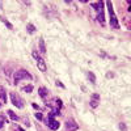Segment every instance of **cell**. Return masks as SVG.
Wrapping results in <instances>:
<instances>
[{"instance_id": "cell-1", "label": "cell", "mask_w": 131, "mask_h": 131, "mask_svg": "<svg viewBox=\"0 0 131 131\" xmlns=\"http://www.w3.org/2000/svg\"><path fill=\"white\" fill-rule=\"evenodd\" d=\"M105 4L108 5V11H109L110 25L114 28V29H118V28H119V24H118V18H117L116 13H114V9H113V3H111V1H106Z\"/></svg>"}, {"instance_id": "cell-2", "label": "cell", "mask_w": 131, "mask_h": 131, "mask_svg": "<svg viewBox=\"0 0 131 131\" xmlns=\"http://www.w3.org/2000/svg\"><path fill=\"white\" fill-rule=\"evenodd\" d=\"M31 80V75L28 71H25V69H20V71H17L15 73V84H17L20 80Z\"/></svg>"}, {"instance_id": "cell-3", "label": "cell", "mask_w": 131, "mask_h": 131, "mask_svg": "<svg viewBox=\"0 0 131 131\" xmlns=\"http://www.w3.org/2000/svg\"><path fill=\"white\" fill-rule=\"evenodd\" d=\"M47 126H49V129H50V130H53V131L58 130V129H59V126H60V123L58 122V121L54 119V116H53L51 113L49 114V119H47Z\"/></svg>"}, {"instance_id": "cell-4", "label": "cell", "mask_w": 131, "mask_h": 131, "mask_svg": "<svg viewBox=\"0 0 131 131\" xmlns=\"http://www.w3.org/2000/svg\"><path fill=\"white\" fill-rule=\"evenodd\" d=\"M11 100H12V104H13L15 106H17L18 109L24 108V102H22V100L16 93H11Z\"/></svg>"}, {"instance_id": "cell-5", "label": "cell", "mask_w": 131, "mask_h": 131, "mask_svg": "<svg viewBox=\"0 0 131 131\" xmlns=\"http://www.w3.org/2000/svg\"><path fill=\"white\" fill-rule=\"evenodd\" d=\"M79 129V124H76V122L73 119H67L66 121V130L67 131H76Z\"/></svg>"}, {"instance_id": "cell-6", "label": "cell", "mask_w": 131, "mask_h": 131, "mask_svg": "<svg viewBox=\"0 0 131 131\" xmlns=\"http://www.w3.org/2000/svg\"><path fill=\"white\" fill-rule=\"evenodd\" d=\"M89 104H91V106L93 108H97L98 106V104H100V94L98 93H93L91 96V102H89Z\"/></svg>"}, {"instance_id": "cell-7", "label": "cell", "mask_w": 131, "mask_h": 131, "mask_svg": "<svg viewBox=\"0 0 131 131\" xmlns=\"http://www.w3.org/2000/svg\"><path fill=\"white\" fill-rule=\"evenodd\" d=\"M37 66H38V69L39 71H42V72H46L47 71V66H46V63H45V60L43 59H37Z\"/></svg>"}, {"instance_id": "cell-8", "label": "cell", "mask_w": 131, "mask_h": 131, "mask_svg": "<svg viewBox=\"0 0 131 131\" xmlns=\"http://www.w3.org/2000/svg\"><path fill=\"white\" fill-rule=\"evenodd\" d=\"M97 21L100 22L101 25H104V24H105V17H104V11H102V9H100V11H98V15H97Z\"/></svg>"}, {"instance_id": "cell-9", "label": "cell", "mask_w": 131, "mask_h": 131, "mask_svg": "<svg viewBox=\"0 0 131 131\" xmlns=\"http://www.w3.org/2000/svg\"><path fill=\"white\" fill-rule=\"evenodd\" d=\"M0 98L3 102H7V93H5V88L0 85Z\"/></svg>"}, {"instance_id": "cell-10", "label": "cell", "mask_w": 131, "mask_h": 131, "mask_svg": "<svg viewBox=\"0 0 131 131\" xmlns=\"http://www.w3.org/2000/svg\"><path fill=\"white\" fill-rule=\"evenodd\" d=\"M91 5L93 7L94 9H97V11H100L102 9V5H104V3L102 1H97V3H91Z\"/></svg>"}, {"instance_id": "cell-11", "label": "cell", "mask_w": 131, "mask_h": 131, "mask_svg": "<svg viewBox=\"0 0 131 131\" xmlns=\"http://www.w3.org/2000/svg\"><path fill=\"white\" fill-rule=\"evenodd\" d=\"M39 50H41V54H46V47H45L43 38H41V39H39Z\"/></svg>"}, {"instance_id": "cell-12", "label": "cell", "mask_w": 131, "mask_h": 131, "mask_svg": "<svg viewBox=\"0 0 131 131\" xmlns=\"http://www.w3.org/2000/svg\"><path fill=\"white\" fill-rule=\"evenodd\" d=\"M38 92H39V96L43 98V100H45V98H46V96H47V91H46V88L41 87V88H39V91H38Z\"/></svg>"}, {"instance_id": "cell-13", "label": "cell", "mask_w": 131, "mask_h": 131, "mask_svg": "<svg viewBox=\"0 0 131 131\" xmlns=\"http://www.w3.org/2000/svg\"><path fill=\"white\" fill-rule=\"evenodd\" d=\"M87 76H88V79H89V80H91V83H93V84H94V83H96V76H94V73L89 71V72L87 73Z\"/></svg>"}, {"instance_id": "cell-14", "label": "cell", "mask_w": 131, "mask_h": 131, "mask_svg": "<svg viewBox=\"0 0 131 131\" xmlns=\"http://www.w3.org/2000/svg\"><path fill=\"white\" fill-rule=\"evenodd\" d=\"M8 116H9V118H11L12 121H17V119H18V117L16 116V114H15L12 110H8Z\"/></svg>"}, {"instance_id": "cell-15", "label": "cell", "mask_w": 131, "mask_h": 131, "mask_svg": "<svg viewBox=\"0 0 131 131\" xmlns=\"http://www.w3.org/2000/svg\"><path fill=\"white\" fill-rule=\"evenodd\" d=\"M7 123V118L5 116H0V129H3V126Z\"/></svg>"}, {"instance_id": "cell-16", "label": "cell", "mask_w": 131, "mask_h": 131, "mask_svg": "<svg viewBox=\"0 0 131 131\" xmlns=\"http://www.w3.org/2000/svg\"><path fill=\"white\" fill-rule=\"evenodd\" d=\"M26 29H28L29 33H34V31H36V26H34V25H31V24H28L26 25Z\"/></svg>"}, {"instance_id": "cell-17", "label": "cell", "mask_w": 131, "mask_h": 131, "mask_svg": "<svg viewBox=\"0 0 131 131\" xmlns=\"http://www.w3.org/2000/svg\"><path fill=\"white\" fill-rule=\"evenodd\" d=\"M24 92H26V93H30L31 91H33V85H28V87H25L24 89H22Z\"/></svg>"}, {"instance_id": "cell-18", "label": "cell", "mask_w": 131, "mask_h": 131, "mask_svg": "<svg viewBox=\"0 0 131 131\" xmlns=\"http://www.w3.org/2000/svg\"><path fill=\"white\" fill-rule=\"evenodd\" d=\"M1 21H3V22H4V24H5V25H7V26L9 28V29H12V25H11V24H9V22H8L7 20H5V18H3V17H1Z\"/></svg>"}, {"instance_id": "cell-19", "label": "cell", "mask_w": 131, "mask_h": 131, "mask_svg": "<svg viewBox=\"0 0 131 131\" xmlns=\"http://www.w3.org/2000/svg\"><path fill=\"white\" fill-rule=\"evenodd\" d=\"M119 129L122 130V131H127V127L124 126V123H121V124H119Z\"/></svg>"}, {"instance_id": "cell-20", "label": "cell", "mask_w": 131, "mask_h": 131, "mask_svg": "<svg viewBox=\"0 0 131 131\" xmlns=\"http://www.w3.org/2000/svg\"><path fill=\"white\" fill-rule=\"evenodd\" d=\"M36 118L41 121V119H42V114H41V113H37V114H36Z\"/></svg>"}, {"instance_id": "cell-21", "label": "cell", "mask_w": 131, "mask_h": 131, "mask_svg": "<svg viewBox=\"0 0 131 131\" xmlns=\"http://www.w3.org/2000/svg\"><path fill=\"white\" fill-rule=\"evenodd\" d=\"M31 106H33L34 109H38V105H37V104H31Z\"/></svg>"}, {"instance_id": "cell-22", "label": "cell", "mask_w": 131, "mask_h": 131, "mask_svg": "<svg viewBox=\"0 0 131 131\" xmlns=\"http://www.w3.org/2000/svg\"><path fill=\"white\" fill-rule=\"evenodd\" d=\"M56 85H60V87L63 88V84H62V83H60V81H56Z\"/></svg>"}, {"instance_id": "cell-23", "label": "cell", "mask_w": 131, "mask_h": 131, "mask_svg": "<svg viewBox=\"0 0 131 131\" xmlns=\"http://www.w3.org/2000/svg\"><path fill=\"white\" fill-rule=\"evenodd\" d=\"M0 106H1V104H0Z\"/></svg>"}]
</instances>
